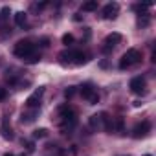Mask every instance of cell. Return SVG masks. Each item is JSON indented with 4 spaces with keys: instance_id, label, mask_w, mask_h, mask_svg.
<instances>
[{
    "instance_id": "d4e9b609",
    "label": "cell",
    "mask_w": 156,
    "mask_h": 156,
    "mask_svg": "<svg viewBox=\"0 0 156 156\" xmlns=\"http://www.w3.org/2000/svg\"><path fill=\"white\" fill-rule=\"evenodd\" d=\"M48 42H50L48 39H42V41H41V46H42V48H46V46H48Z\"/></svg>"
},
{
    "instance_id": "2e32d148",
    "label": "cell",
    "mask_w": 156,
    "mask_h": 156,
    "mask_svg": "<svg viewBox=\"0 0 156 156\" xmlns=\"http://www.w3.org/2000/svg\"><path fill=\"white\" fill-rule=\"evenodd\" d=\"M9 15H11V9L9 8H2V9H0V24H4L9 19Z\"/></svg>"
},
{
    "instance_id": "7c38bea8",
    "label": "cell",
    "mask_w": 156,
    "mask_h": 156,
    "mask_svg": "<svg viewBox=\"0 0 156 156\" xmlns=\"http://www.w3.org/2000/svg\"><path fill=\"white\" fill-rule=\"evenodd\" d=\"M28 110H30V108H28ZM37 114H39V108H33L31 112H22L20 121H22V123H31V121L37 118Z\"/></svg>"
},
{
    "instance_id": "d6986e66",
    "label": "cell",
    "mask_w": 156,
    "mask_h": 156,
    "mask_svg": "<svg viewBox=\"0 0 156 156\" xmlns=\"http://www.w3.org/2000/svg\"><path fill=\"white\" fill-rule=\"evenodd\" d=\"M46 136H48V130H46V129H37V130H33V138H35V140L46 138Z\"/></svg>"
},
{
    "instance_id": "cb8c5ba5",
    "label": "cell",
    "mask_w": 156,
    "mask_h": 156,
    "mask_svg": "<svg viewBox=\"0 0 156 156\" xmlns=\"http://www.w3.org/2000/svg\"><path fill=\"white\" fill-rule=\"evenodd\" d=\"M46 6H48V2H41V4H37L35 8H37V9H42V8H46Z\"/></svg>"
},
{
    "instance_id": "4fadbf2b",
    "label": "cell",
    "mask_w": 156,
    "mask_h": 156,
    "mask_svg": "<svg viewBox=\"0 0 156 156\" xmlns=\"http://www.w3.org/2000/svg\"><path fill=\"white\" fill-rule=\"evenodd\" d=\"M81 9L83 11H96L98 9V0H88V2H85L81 6Z\"/></svg>"
},
{
    "instance_id": "9c48e42d",
    "label": "cell",
    "mask_w": 156,
    "mask_h": 156,
    "mask_svg": "<svg viewBox=\"0 0 156 156\" xmlns=\"http://www.w3.org/2000/svg\"><path fill=\"white\" fill-rule=\"evenodd\" d=\"M0 132H2V138H4V140H13V138H15L13 129L9 127V123H8L6 118L2 119V125H0Z\"/></svg>"
},
{
    "instance_id": "277c9868",
    "label": "cell",
    "mask_w": 156,
    "mask_h": 156,
    "mask_svg": "<svg viewBox=\"0 0 156 156\" xmlns=\"http://www.w3.org/2000/svg\"><path fill=\"white\" fill-rule=\"evenodd\" d=\"M42 94H44V87H39L28 99H26V108H30V110H33V108H39V105H41V98H42Z\"/></svg>"
},
{
    "instance_id": "484cf974",
    "label": "cell",
    "mask_w": 156,
    "mask_h": 156,
    "mask_svg": "<svg viewBox=\"0 0 156 156\" xmlns=\"http://www.w3.org/2000/svg\"><path fill=\"white\" fill-rule=\"evenodd\" d=\"M4 156H13V154H11V152H6V154H4Z\"/></svg>"
},
{
    "instance_id": "8992f818",
    "label": "cell",
    "mask_w": 156,
    "mask_h": 156,
    "mask_svg": "<svg viewBox=\"0 0 156 156\" xmlns=\"http://www.w3.org/2000/svg\"><path fill=\"white\" fill-rule=\"evenodd\" d=\"M121 33H118V31H114V33H110V35H107V39H105V46H103V51L105 53H108L118 42H121Z\"/></svg>"
},
{
    "instance_id": "9a60e30c",
    "label": "cell",
    "mask_w": 156,
    "mask_h": 156,
    "mask_svg": "<svg viewBox=\"0 0 156 156\" xmlns=\"http://www.w3.org/2000/svg\"><path fill=\"white\" fill-rule=\"evenodd\" d=\"M15 24H17V26H24V24H26V13H24V11L15 13Z\"/></svg>"
},
{
    "instance_id": "52a82bcc",
    "label": "cell",
    "mask_w": 156,
    "mask_h": 156,
    "mask_svg": "<svg viewBox=\"0 0 156 156\" xmlns=\"http://www.w3.org/2000/svg\"><path fill=\"white\" fill-rule=\"evenodd\" d=\"M129 88H130V92H134V94H143V92H145V79H143L141 75L132 77Z\"/></svg>"
},
{
    "instance_id": "44dd1931",
    "label": "cell",
    "mask_w": 156,
    "mask_h": 156,
    "mask_svg": "<svg viewBox=\"0 0 156 156\" xmlns=\"http://www.w3.org/2000/svg\"><path fill=\"white\" fill-rule=\"evenodd\" d=\"M8 98V90L6 88H2V87H0V101H4Z\"/></svg>"
},
{
    "instance_id": "3957f363",
    "label": "cell",
    "mask_w": 156,
    "mask_h": 156,
    "mask_svg": "<svg viewBox=\"0 0 156 156\" xmlns=\"http://www.w3.org/2000/svg\"><path fill=\"white\" fill-rule=\"evenodd\" d=\"M140 61H141V53H140V50L130 48V50H127V51L123 53V57H121V61H119V68H121V70L130 68V66L138 64Z\"/></svg>"
},
{
    "instance_id": "30bf717a",
    "label": "cell",
    "mask_w": 156,
    "mask_h": 156,
    "mask_svg": "<svg viewBox=\"0 0 156 156\" xmlns=\"http://www.w3.org/2000/svg\"><path fill=\"white\" fill-rule=\"evenodd\" d=\"M79 94H81L85 99H88V101H90V98L96 94V90H94V87H92L90 83H85V85H81V88H79Z\"/></svg>"
},
{
    "instance_id": "ba28073f",
    "label": "cell",
    "mask_w": 156,
    "mask_h": 156,
    "mask_svg": "<svg viewBox=\"0 0 156 156\" xmlns=\"http://www.w3.org/2000/svg\"><path fill=\"white\" fill-rule=\"evenodd\" d=\"M118 11H119V6L116 4V2H112V4H107L105 8H103V17L105 19H116L118 17Z\"/></svg>"
},
{
    "instance_id": "7a4b0ae2",
    "label": "cell",
    "mask_w": 156,
    "mask_h": 156,
    "mask_svg": "<svg viewBox=\"0 0 156 156\" xmlns=\"http://www.w3.org/2000/svg\"><path fill=\"white\" fill-rule=\"evenodd\" d=\"M33 51H35V44H33L30 39L19 41V42L15 44V48H13V53H15L17 57H20V59H28V57H31Z\"/></svg>"
},
{
    "instance_id": "5b68a950",
    "label": "cell",
    "mask_w": 156,
    "mask_h": 156,
    "mask_svg": "<svg viewBox=\"0 0 156 156\" xmlns=\"http://www.w3.org/2000/svg\"><path fill=\"white\" fill-rule=\"evenodd\" d=\"M149 132H151V123H149V121H141V123L134 125V129H132V138L140 140V138H145Z\"/></svg>"
},
{
    "instance_id": "e0dca14e",
    "label": "cell",
    "mask_w": 156,
    "mask_h": 156,
    "mask_svg": "<svg viewBox=\"0 0 156 156\" xmlns=\"http://www.w3.org/2000/svg\"><path fill=\"white\" fill-rule=\"evenodd\" d=\"M75 94H77V87H68V88L64 90V98H66V99H72Z\"/></svg>"
},
{
    "instance_id": "8fae6325",
    "label": "cell",
    "mask_w": 156,
    "mask_h": 156,
    "mask_svg": "<svg viewBox=\"0 0 156 156\" xmlns=\"http://www.w3.org/2000/svg\"><path fill=\"white\" fill-rule=\"evenodd\" d=\"M88 123H90V127L92 129H101L103 127V116L101 114H94V116H90V119H88Z\"/></svg>"
},
{
    "instance_id": "ac0fdd59",
    "label": "cell",
    "mask_w": 156,
    "mask_h": 156,
    "mask_svg": "<svg viewBox=\"0 0 156 156\" xmlns=\"http://www.w3.org/2000/svg\"><path fill=\"white\" fill-rule=\"evenodd\" d=\"M73 41H75V39H73V35H72V33H64V35H62V44H64V46L73 44Z\"/></svg>"
},
{
    "instance_id": "6da1fadb",
    "label": "cell",
    "mask_w": 156,
    "mask_h": 156,
    "mask_svg": "<svg viewBox=\"0 0 156 156\" xmlns=\"http://www.w3.org/2000/svg\"><path fill=\"white\" fill-rule=\"evenodd\" d=\"M88 53H85V51H79V50H72V51H62V53H59V59H61V62L62 64H85L87 61H88Z\"/></svg>"
},
{
    "instance_id": "603a6c76",
    "label": "cell",
    "mask_w": 156,
    "mask_h": 156,
    "mask_svg": "<svg viewBox=\"0 0 156 156\" xmlns=\"http://www.w3.org/2000/svg\"><path fill=\"white\" fill-rule=\"evenodd\" d=\"M98 101H99V94H94V96L90 98V103L94 105V103H98Z\"/></svg>"
},
{
    "instance_id": "5bb4252c",
    "label": "cell",
    "mask_w": 156,
    "mask_h": 156,
    "mask_svg": "<svg viewBox=\"0 0 156 156\" xmlns=\"http://www.w3.org/2000/svg\"><path fill=\"white\" fill-rule=\"evenodd\" d=\"M112 129L118 130V132H121V130L125 129V119H123V118H116V119L112 121Z\"/></svg>"
},
{
    "instance_id": "4316f807",
    "label": "cell",
    "mask_w": 156,
    "mask_h": 156,
    "mask_svg": "<svg viewBox=\"0 0 156 156\" xmlns=\"http://www.w3.org/2000/svg\"><path fill=\"white\" fill-rule=\"evenodd\" d=\"M145 156H151V154H145Z\"/></svg>"
},
{
    "instance_id": "ffe728a7",
    "label": "cell",
    "mask_w": 156,
    "mask_h": 156,
    "mask_svg": "<svg viewBox=\"0 0 156 156\" xmlns=\"http://www.w3.org/2000/svg\"><path fill=\"white\" fill-rule=\"evenodd\" d=\"M149 22H151L149 15H141V17L138 19V24H140V26H149Z\"/></svg>"
},
{
    "instance_id": "7402d4cb",
    "label": "cell",
    "mask_w": 156,
    "mask_h": 156,
    "mask_svg": "<svg viewBox=\"0 0 156 156\" xmlns=\"http://www.w3.org/2000/svg\"><path fill=\"white\" fill-rule=\"evenodd\" d=\"M24 145H26L28 152H33V149H35V147H33V143H31V141H24Z\"/></svg>"
}]
</instances>
